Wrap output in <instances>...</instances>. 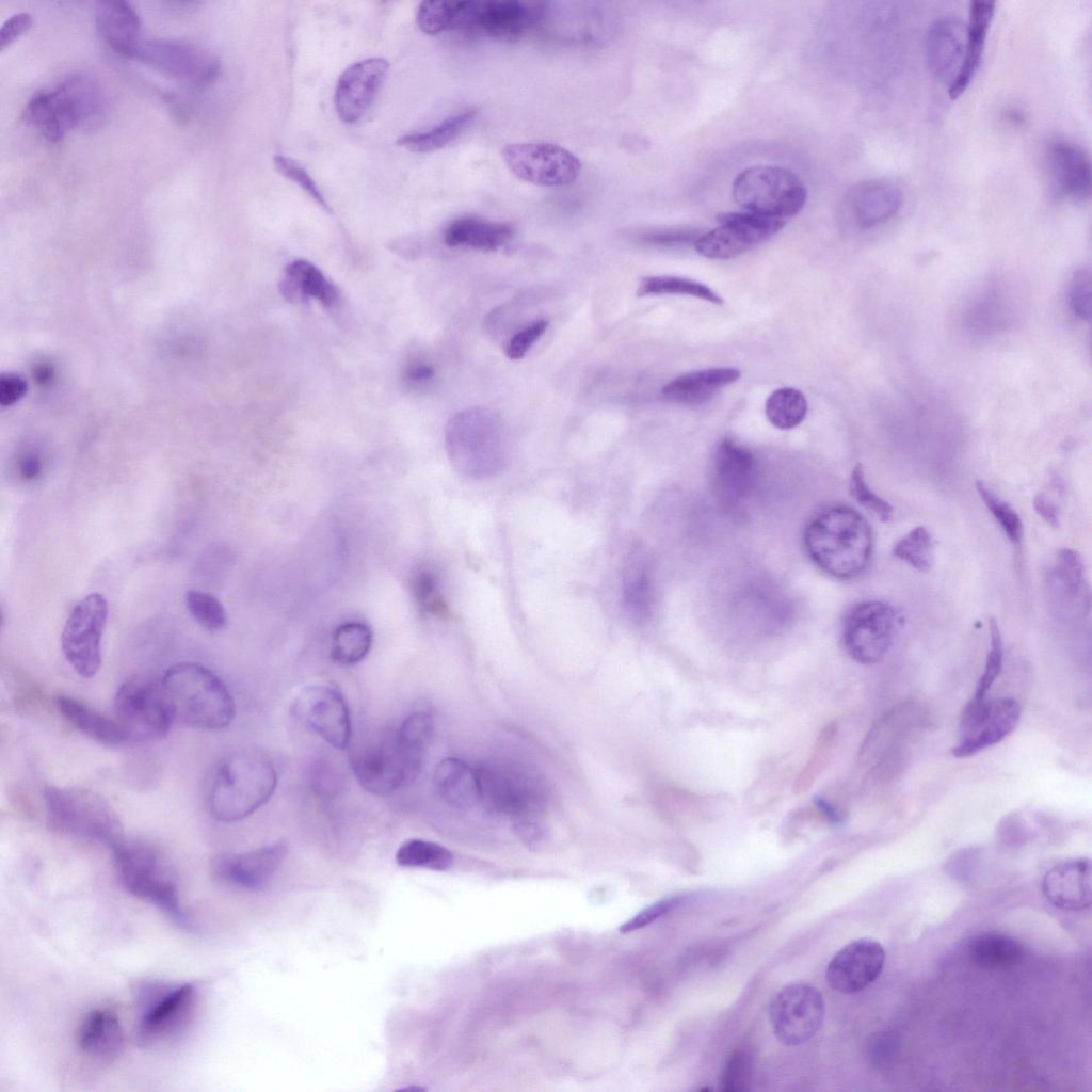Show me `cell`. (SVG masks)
Segmentation results:
<instances>
[{"label": "cell", "instance_id": "cell-33", "mask_svg": "<svg viewBox=\"0 0 1092 1092\" xmlns=\"http://www.w3.org/2000/svg\"><path fill=\"white\" fill-rule=\"evenodd\" d=\"M55 706L62 717L85 736L109 746L130 743L116 718H111L70 695L60 694Z\"/></svg>", "mask_w": 1092, "mask_h": 1092}, {"label": "cell", "instance_id": "cell-46", "mask_svg": "<svg viewBox=\"0 0 1092 1092\" xmlns=\"http://www.w3.org/2000/svg\"><path fill=\"white\" fill-rule=\"evenodd\" d=\"M836 736V723H830L821 730L807 762L794 781V793L800 794L807 791L824 771L832 756Z\"/></svg>", "mask_w": 1092, "mask_h": 1092}, {"label": "cell", "instance_id": "cell-23", "mask_svg": "<svg viewBox=\"0 0 1092 1092\" xmlns=\"http://www.w3.org/2000/svg\"><path fill=\"white\" fill-rule=\"evenodd\" d=\"M389 64L384 58H369L350 65L340 75L334 102L338 116L346 123L358 121L371 105L383 83Z\"/></svg>", "mask_w": 1092, "mask_h": 1092}, {"label": "cell", "instance_id": "cell-4", "mask_svg": "<svg viewBox=\"0 0 1092 1092\" xmlns=\"http://www.w3.org/2000/svg\"><path fill=\"white\" fill-rule=\"evenodd\" d=\"M175 719L199 729L227 727L236 713L234 698L221 678L203 664H173L161 679Z\"/></svg>", "mask_w": 1092, "mask_h": 1092}, {"label": "cell", "instance_id": "cell-22", "mask_svg": "<svg viewBox=\"0 0 1092 1092\" xmlns=\"http://www.w3.org/2000/svg\"><path fill=\"white\" fill-rule=\"evenodd\" d=\"M287 854V842L278 840L243 853L221 854L212 863L215 878L228 885L259 890L273 878Z\"/></svg>", "mask_w": 1092, "mask_h": 1092}, {"label": "cell", "instance_id": "cell-53", "mask_svg": "<svg viewBox=\"0 0 1092 1092\" xmlns=\"http://www.w3.org/2000/svg\"><path fill=\"white\" fill-rule=\"evenodd\" d=\"M273 164L276 171L284 177L295 182L303 189L322 209L331 212L324 196L310 177V175L293 159L285 156H275Z\"/></svg>", "mask_w": 1092, "mask_h": 1092}, {"label": "cell", "instance_id": "cell-18", "mask_svg": "<svg viewBox=\"0 0 1092 1092\" xmlns=\"http://www.w3.org/2000/svg\"><path fill=\"white\" fill-rule=\"evenodd\" d=\"M502 158L516 177L543 187L567 186L581 171V161L573 152L550 143L509 144Z\"/></svg>", "mask_w": 1092, "mask_h": 1092}, {"label": "cell", "instance_id": "cell-14", "mask_svg": "<svg viewBox=\"0 0 1092 1092\" xmlns=\"http://www.w3.org/2000/svg\"><path fill=\"white\" fill-rule=\"evenodd\" d=\"M108 612L103 595L94 592L75 605L63 627L62 652L74 671L83 678H92L100 668V644Z\"/></svg>", "mask_w": 1092, "mask_h": 1092}, {"label": "cell", "instance_id": "cell-45", "mask_svg": "<svg viewBox=\"0 0 1092 1092\" xmlns=\"http://www.w3.org/2000/svg\"><path fill=\"white\" fill-rule=\"evenodd\" d=\"M892 552L919 572H928L934 563L933 539L924 526L911 529L894 545Z\"/></svg>", "mask_w": 1092, "mask_h": 1092}, {"label": "cell", "instance_id": "cell-19", "mask_svg": "<svg viewBox=\"0 0 1092 1092\" xmlns=\"http://www.w3.org/2000/svg\"><path fill=\"white\" fill-rule=\"evenodd\" d=\"M135 59L171 78L197 86L212 82L219 71V61L211 51L182 39L143 42Z\"/></svg>", "mask_w": 1092, "mask_h": 1092}, {"label": "cell", "instance_id": "cell-38", "mask_svg": "<svg viewBox=\"0 0 1092 1092\" xmlns=\"http://www.w3.org/2000/svg\"><path fill=\"white\" fill-rule=\"evenodd\" d=\"M622 601L627 615L637 623L645 622L653 610L654 587L644 559L631 553L622 581Z\"/></svg>", "mask_w": 1092, "mask_h": 1092}, {"label": "cell", "instance_id": "cell-7", "mask_svg": "<svg viewBox=\"0 0 1092 1092\" xmlns=\"http://www.w3.org/2000/svg\"><path fill=\"white\" fill-rule=\"evenodd\" d=\"M197 997L193 982H141L134 990L138 1044L151 1047L177 1038L192 1021Z\"/></svg>", "mask_w": 1092, "mask_h": 1092}, {"label": "cell", "instance_id": "cell-3", "mask_svg": "<svg viewBox=\"0 0 1092 1092\" xmlns=\"http://www.w3.org/2000/svg\"><path fill=\"white\" fill-rule=\"evenodd\" d=\"M110 848L119 882L129 894L157 906L177 927L195 929L180 902L175 870L160 848L125 836Z\"/></svg>", "mask_w": 1092, "mask_h": 1092}, {"label": "cell", "instance_id": "cell-61", "mask_svg": "<svg viewBox=\"0 0 1092 1092\" xmlns=\"http://www.w3.org/2000/svg\"><path fill=\"white\" fill-rule=\"evenodd\" d=\"M25 381L16 375H6L0 382V403L10 405L19 399L26 391Z\"/></svg>", "mask_w": 1092, "mask_h": 1092}, {"label": "cell", "instance_id": "cell-29", "mask_svg": "<svg viewBox=\"0 0 1092 1092\" xmlns=\"http://www.w3.org/2000/svg\"><path fill=\"white\" fill-rule=\"evenodd\" d=\"M856 225L868 229L894 218L903 204V194L895 184L869 180L852 187L846 196Z\"/></svg>", "mask_w": 1092, "mask_h": 1092}, {"label": "cell", "instance_id": "cell-21", "mask_svg": "<svg viewBox=\"0 0 1092 1092\" xmlns=\"http://www.w3.org/2000/svg\"><path fill=\"white\" fill-rule=\"evenodd\" d=\"M884 961L885 951L880 943L869 938L856 940L841 948L830 961L826 981L839 993H857L880 976Z\"/></svg>", "mask_w": 1092, "mask_h": 1092}, {"label": "cell", "instance_id": "cell-47", "mask_svg": "<svg viewBox=\"0 0 1092 1092\" xmlns=\"http://www.w3.org/2000/svg\"><path fill=\"white\" fill-rule=\"evenodd\" d=\"M411 591L417 608L424 614L444 616L448 605L438 576L430 568H419L411 578Z\"/></svg>", "mask_w": 1092, "mask_h": 1092}, {"label": "cell", "instance_id": "cell-60", "mask_svg": "<svg viewBox=\"0 0 1092 1092\" xmlns=\"http://www.w3.org/2000/svg\"><path fill=\"white\" fill-rule=\"evenodd\" d=\"M997 828L998 834L1006 841H1023L1030 833V826L1025 817L1018 813L1005 816Z\"/></svg>", "mask_w": 1092, "mask_h": 1092}, {"label": "cell", "instance_id": "cell-50", "mask_svg": "<svg viewBox=\"0 0 1092 1092\" xmlns=\"http://www.w3.org/2000/svg\"><path fill=\"white\" fill-rule=\"evenodd\" d=\"M990 648L986 654L983 671L978 679L974 696L969 700L981 702L986 698L989 690L998 678L1003 662V644L999 626L994 617L989 620Z\"/></svg>", "mask_w": 1092, "mask_h": 1092}, {"label": "cell", "instance_id": "cell-27", "mask_svg": "<svg viewBox=\"0 0 1092 1092\" xmlns=\"http://www.w3.org/2000/svg\"><path fill=\"white\" fill-rule=\"evenodd\" d=\"M124 1039L121 1017L113 1006L90 1011L77 1032V1044L82 1054L100 1063H110L121 1055Z\"/></svg>", "mask_w": 1092, "mask_h": 1092}, {"label": "cell", "instance_id": "cell-43", "mask_svg": "<svg viewBox=\"0 0 1092 1092\" xmlns=\"http://www.w3.org/2000/svg\"><path fill=\"white\" fill-rule=\"evenodd\" d=\"M637 294L639 296L681 294L705 300L717 305L724 303V300L707 285L693 279L671 275L643 277L639 283Z\"/></svg>", "mask_w": 1092, "mask_h": 1092}, {"label": "cell", "instance_id": "cell-57", "mask_svg": "<svg viewBox=\"0 0 1092 1092\" xmlns=\"http://www.w3.org/2000/svg\"><path fill=\"white\" fill-rule=\"evenodd\" d=\"M680 902V897H672L657 901L627 920L620 927V931L622 933H627L642 929L673 911Z\"/></svg>", "mask_w": 1092, "mask_h": 1092}, {"label": "cell", "instance_id": "cell-20", "mask_svg": "<svg viewBox=\"0 0 1092 1092\" xmlns=\"http://www.w3.org/2000/svg\"><path fill=\"white\" fill-rule=\"evenodd\" d=\"M292 713L335 749L343 750L349 745L352 734L349 708L336 687L315 684L302 688L292 702Z\"/></svg>", "mask_w": 1092, "mask_h": 1092}, {"label": "cell", "instance_id": "cell-2", "mask_svg": "<svg viewBox=\"0 0 1092 1092\" xmlns=\"http://www.w3.org/2000/svg\"><path fill=\"white\" fill-rule=\"evenodd\" d=\"M277 772L264 755L237 750L215 767L208 790L211 816L225 823L240 821L262 807L277 786Z\"/></svg>", "mask_w": 1092, "mask_h": 1092}, {"label": "cell", "instance_id": "cell-56", "mask_svg": "<svg viewBox=\"0 0 1092 1092\" xmlns=\"http://www.w3.org/2000/svg\"><path fill=\"white\" fill-rule=\"evenodd\" d=\"M447 1L430 0L420 3L416 21L419 29L427 34H438L446 31Z\"/></svg>", "mask_w": 1092, "mask_h": 1092}, {"label": "cell", "instance_id": "cell-44", "mask_svg": "<svg viewBox=\"0 0 1092 1092\" xmlns=\"http://www.w3.org/2000/svg\"><path fill=\"white\" fill-rule=\"evenodd\" d=\"M396 862L403 867H419L444 871L452 866L453 855L446 847L439 844L414 838L404 841L398 848Z\"/></svg>", "mask_w": 1092, "mask_h": 1092}, {"label": "cell", "instance_id": "cell-34", "mask_svg": "<svg viewBox=\"0 0 1092 1092\" xmlns=\"http://www.w3.org/2000/svg\"><path fill=\"white\" fill-rule=\"evenodd\" d=\"M741 376L737 368L718 367L680 374L664 385L662 396L675 403L702 404Z\"/></svg>", "mask_w": 1092, "mask_h": 1092}, {"label": "cell", "instance_id": "cell-55", "mask_svg": "<svg viewBox=\"0 0 1092 1092\" xmlns=\"http://www.w3.org/2000/svg\"><path fill=\"white\" fill-rule=\"evenodd\" d=\"M548 322L544 319L536 320L523 330L515 333L505 346V355L512 360L523 358L529 349L546 332Z\"/></svg>", "mask_w": 1092, "mask_h": 1092}, {"label": "cell", "instance_id": "cell-1", "mask_svg": "<svg viewBox=\"0 0 1092 1092\" xmlns=\"http://www.w3.org/2000/svg\"><path fill=\"white\" fill-rule=\"evenodd\" d=\"M804 547L810 560L828 575L841 580L858 577L869 565L873 537L869 524L846 505L829 507L807 524Z\"/></svg>", "mask_w": 1092, "mask_h": 1092}, {"label": "cell", "instance_id": "cell-16", "mask_svg": "<svg viewBox=\"0 0 1092 1092\" xmlns=\"http://www.w3.org/2000/svg\"><path fill=\"white\" fill-rule=\"evenodd\" d=\"M824 1013L822 994L807 983L784 986L769 1006V1017L776 1038L790 1046L812 1039L820 1030Z\"/></svg>", "mask_w": 1092, "mask_h": 1092}, {"label": "cell", "instance_id": "cell-41", "mask_svg": "<svg viewBox=\"0 0 1092 1092\" xmlns=\"http://www.w3.org/2000/svg\"><path fill=\"white\" fill-rule=\"evenodd\" d=\"M372 645V631L362 622H346L339 625L332 638V658L339 664L353 665L360 662Z\"/></svg>", "mask_w": 1092, "mask_h": 1092}, {"label": "cell", "instance_id": "cell-26", "mask_svg": "<svg viewBox=\"0 0 1092 1092\" xmlns=\"http://www.w3.org/2000/svg\"><path fill=\"white\" fill-rule=\"evenodd\" d=\"M1047 156L1057 195L1075 203L1086 202L1091 193V164L1085 150L1074 143L1056 141Z\"/></svg>", "mask_w": 1092, "mask_h": 1092}, {"label": "cell", "instance_id": "cell-59", "mask_svg": "<svg viewBox=\"0 0 1092 1092\" xmlns=\"http://www.w3.org/2000/svg\"><path fill=\"white\" fill-rule=\"evenodd\" d=\"M697 238L693 230H654L642 234L640 240L649 245L675 246L695 241Z\"/></svg>", "mask_w": 1092, "mask_h": 1092}, {"label": "cell", "instance_id": "cell-9", "mask_svg": "<svg viewBox=\"0 0 1092 1092\" xmlns=\"http://www.w3.org/2000/svg\"><path fill=\"white\" fill-rule=\"evenodd\" d=\"M428 748L403 737L397 727L352 755V771L370 793L387 796L413 783L421 773Z\"/></svg>", "mask_w": 1092, "mask_h": 1092}, {"label": "cell", "instance_id": "cell-40", "mask_svg": "<svg viewBox=\"0 0 1092 1092\" xmlns=\"http://www.w3.org/2000/svg\"><path fill=\"white\" fill-rule=\"evenodd\" d=\"M478 113V108H467L445 118L443 122L428 130L400 136L397 140V144L412 152H431L438 150L462 134V132L475 121Z\"/></svg>", "mask_w": 1092, "mask_h": 1092}, {"label": "cell", "instance_id": "cell-10", "mask_svg": "<svg viewBox=\"0 0 1092 1092\" xmlns=\"http://www.w3.org/2000/svg\"><path fill=\"white\" fill-rule=\"evenodd\" d=\"M732 194L745 212L786 221L805 206L807 190L792 172L773 165H753L734 180Z\"/></svg>", "mask_w": 1092, "mask_h": 1092}, {"label": "cell", "instance_id": "cell-54", "mask_svg": "<svg viewBox=\"0 0 1092 1092\" xmlns=\"http://www.w3.org/2000/svg\"><path fill=\"white\" fill-rule=\"evenodd\" d=\"M1092 282L1088 269H1078L1071 282L1070 306L1072 311L1082 320H1090L1092 306Z\"/></svg>", "mask_w": 1092, "mask_h": 1092}, {"label": "cell", "instance_id": "cell-5", "mask_svg": "<svg viewBox=\"0 0 1092 1092\" xmlns=\"http://www.w3.org/2000/svg\"><path fill=\"white\" fill-rule=\"evenodd\" d=\"M105 101L96 81L75 74L53 90L39 91L27 102L22 117L49 142L61 141L77 127L96 125L103 115Z\"/></svg>", "mask_w": 1092, "mask_h": 1092}, {"label": "cell", "instance_id": "cell-13", "mask_svg": "<svg viewBox=\"0 0 1092 1092\" xmlns=\"http://www.w3.org/2000/svg\"><path fill=\"white\" fill-rule=\"evenodd\" d=\"M901 625L902 619L890 604L882 600L857 603L842 621L845 649L860 663L880 662L893 647Z\"/></svg>", "mask_w": 1092, "mask_h": 1092}, {"label": "cell", "instance_id": "cell-63", "mask_svg": "<svg viewBox=\"0 0 1092 1092\" xmlns=\"http://www.w3.org/2000/svg\"><path fill=\"white\" fill-rule=\"evenodd\" d=\"M434 375V369L428 363L414 360L404 370V379L412 385H420L430 381Z\"/></svg>", "mask_w": 1092, "mask_h": 1092}, {"label": "cell", "instance_id": "cell-36", "mask_svg": "<svg viewBox=\"0 0 1092 1092\" xmlns=\"http://www.w3.org/2000/svg\"><path fill=\"white\" fill-rule=\"evenodd\" d=\"M514 229L505 223L479 216H462L451 221L444 229L447 245L465 246L484 252L496 251L511 241Z\"/></svg>", "mask_w": 1092, "mask_h": 1092}, {"label": "cell", "instance_id": "cell-32", "mask_svg": "<svg viewBox=\"0 0 1092 1092\" xmlns=\"http://www.w3.org/2000/svg\"><path fill=\"white\" fill-rule=\"evenodd\" d=\"M1047 582L1054 597L1066 610L1083 613L1089 609V584L1082 559L1076 550L1062 548L1058 552Z\"/></svg>", "mask_w": 1092, "mask_h": 1092}, {"label": "cell", "instance_id": "cell-25", "mask_svg": "<svg viewBox=\"0 0 1092 1092\" xmlns=\"http://www.w3.org/2000/svg\"><path fill=\"white\" fill-rule=\"evenodd\" d=\"M755 459L751 450L724 439L717 447L713 459V478L717 493L727 504L743 500L752 491L756 477Z\"/></svg>", "mask_w": 1092, "mask_h": 1092}, {"label": "cell", "instance_id": "cell-6", "mask_svg": "<svg viewBox=\"0 0 1092 1092\" xmlns=\"http://www.w3.org/2000/svg\"><path fill=\"white\" fill-rule=\"evenodd\" d=\"M445 445L452 467L466 478L491 477L505 460L501 422L486 408H470L452 417L446 425Z\"/></svg>", "mask_w": 1092, "mask_h": 1092}, {"label": "cell", "instance_id": "cell-30", "mask_svg": "<svg viewBox=\"0 0 1092 1092\" xmlns=\"http://www.w3.org/2000/svg\"><path fill=\"white\" fill-rule=\"evenodd\" d=\"M95 22L103 41L117 53L135 58L142 45L141 21L134 7L123 0L99 1Z\"/></svg>", "mask_w": 1092, "mask_h": 1092}, {"label": "cell", "instance_id": "cell-11", "mask_svg": "<svg viewBox=\"0 0 1092 1092\" xmlns=\"http://www.w3.org/2000/svg\"><path fill=\"white\" fill-rule=\"evenodd\" d=\"M545 13V3L536 1H447L446 31L514 39L539 25Z\"/></svg>", "mask_w": 1092, "mask_h": 1092}, {"label": "cell", "instance_id": "cell-49", "mask_svg": "<svg viewBox=\"0 0 1092 1092\" xmlns=\"http://www.w3.org/2000/svg\"><path fill=\"white\" fill-rule=\"evenodd\" d=\"M184 605L194 621L207 630H220L227 623L222 603L210 593L189 590L184 594Z\"/></svg>", "mask_w": 1092, "mask_h": 1092}, {"label": "cell", "instance_id": "cell-28", "mask_svg": "<svg viewBox=\"0 0 1092 1092\" xmlns=\"http://www.w3.org/2000/svg\"><path fill=\"white\" fill-rule=\"evenodd\" d=\"M1042 889L1055 906L1080 911L1091 905V863L1087 858L1069 860L1055 865L1044 876Z\"/></svg>", "mask_w": 1092, "mask_h": 1092}, {"label": "cell", "instance_id": "cell-42", "mask_svg": "<svg viewBox=\"0 0 1092 1092\" xmlns=\"http://www.w3.org/2000/svg\"><path fill=\"white\" fill-rule=\"evenodd\" d=\"M765 413L772 425L780 430L798 427L806 417L805 396L793 387L774 390L766 401Z\"/></svg>", "mask_w": 1092, "mask_h": 1092}, {"label": "cell", "instance_id": "cell-37", "mask_svg": "<svg viewBox=\"0 0 1092 1092\" xmlns=\"http://www.w3.org/2000/svg\"><path fill=\"white\" fill-rule=\"evenodd\" d=\"M279 291L289 302L301 303L314 298L326 307L333 306L338 296L337 289L320 269L303 259L293 260L285 268Z\"/></svg>", "mask_w": 1092, "mask_h": 1092}, {"label": "cell", "instance_id": "cell-12", "mask_svg": "<svg viewBox=\"0 0 1092 1092\" xmlns=\"http://www.w3.org/2000/svg\"><path fill=\"white\" fill-rule=\"evenodd\" d=\"M114 709L130 742L162 738L175 720L161 680L145 676L131 677L121 685Z\"/></svg>", "mask_w": 1092, "mask_h": 1092}, {"label": "cell", "instance_id": "cell-35", "mask_svg": "<svg viewBox=\"0 0 1092 1092\" xmlns=\"http://www.w3.org/2000/svg\"><path fill=\"white\" fill-rule=\"evenodd\" d=\"M433 782L441 799L457 809H471L481 800L478 771L461 759L448 757L438 762Z\"/></svg>", "mask_w": 1092, "mask_h": 1092}, {"label": "cell", "instance_id": "cell-52", "mask_svg": "<svg viewBox=\"0 0 1092 1092\" xmlns=\"http://www.w3.org/2000/svg\"><path fill=\"white\" fill-rule=\"evenodd\" d=\"M752 1059L748 1051L737 1050L728 1059L721 1076L720 1089L739 1092L748 1089L751 1079Z\"/></svg>", "mask_w": 1092, "mask_h": 1092}, {"label": "cell", "instance_id": "cell-64", "mask_svg": "<svg viewBox=\"0 0 1092 1092\" xmlns=\"http://www.w3.org/2000/svg\"><path fill=\"white\" fill-rule=\"evenodd\" d=\"M18 471L26 481L36 480L43 472V462L37 455H27L20 461Z\"/></svg>", "mask_w": 1092, "mask_h": 1092}, {"label": "cell", "instance_id": "cell-48", "mask_svg": "<svg viewBox=\"0 0 1092 1092\" xmlns=\"http://www.w3.org/2000/svg\"><path fill=\"white\" fill-rule=\"evenodd\" d=\"M976 489L1006 536L1012 543L1019 544L1023 537V523L1017 512L983 481H976Z\"/></svg>", "mask_w": 1092, "mask_h": 1092}, {"label": "cell", "instance_id": "cell-58", "mask_svg": "<svg viewBox=\"0 0 1092 1092\" xmlns=\"http://www.w3.org/2000/svg\"><path fill=\"white\" fill-rule=\"evenodd\" d=\"M32 26V16L29 13L20 12L9 17L0 29V50L12 45L18 37L25 34Z\"/></svg>", "mask_w": 1092, "mask_h": 1092}, {"label": "cell", "instance_id": "cell-62", "mask_svg": "<svg viewBox=\"0 0 1092 1092\" xmlns=\"http://www.w3.org/2000/svg\"><path fill=\"white\" fill-rule=\"evenodd\" d=\"M1033 508L1037 514L1050 527L1058 528L1060 526L1058 509L1044 494H1037L1033 497Z\"/></svg>", "mask_w": 1092, "mask_h": 1092}, {"label": "cell", "instance_id": "cell-8", "mask_svg": "<svg viewBox=\"0 0 1092 1092\" xmlns=\"http://www.w3.org/2000/svg\"><path fill=\"white\" fill-rule=\"evenodd\" d=\"M50 830L111 847L121 839L123 825L111 804L87 788L49 786L44 791Z\"/></svg>", "mask_w": 1092, "mask_h": 1092}, {"label": "cell", "instance_id": "cell-39", "mask_svg": "<svg viewBox=\"0 0 1092 1092\" xmlns=\"http://www.w3.org/2000/svg\"><path fill=\"white\" fill-rule=\"evenodd\" d=\"M968 957L980 968L1003 970L1018 965L1025 957L1024 946L1015 938L999 933H983L968 944Z\"/></svg>", "mask_w": 1092, "mask_h": 1092}, {"label": "cell", "instance_id": "cell-24", "mask_svg": "<svg viewBox=\"0 0 1092 1092\" xmlns=\"http://www.w3.org/2000/svg\"><path fill=\"white\" fill-rule=\"evenodd\" d=\"M966 23L954 16L936 19L926 37V62L930 73L940 82L950 83L956 78L964 57Z\"/></svg>", "mask_w": 1092, "mask_h": 1092}, {"label": "cell", "instance_id": "cell-31", "mask_svg": "<svg viewBox=\"0 0 1092 1092\" xmlns=\"http://www.w3.org/2000/svg\"><path fill=\"white\" fill-rule=\"evenodd\" d=\"M994 13L995 2H970L963 61L948 87V95L951 99H958L963 95L978 73Z\"/></svg>", "mask_w": 1092, "mask_h": 1092}, {"label": "cell", "instance_id": "cell-17", "mask_svg": "<svg viewBox=\"0 0 1092 1092\" xmlns=\"http://www.w3.org/2000/svg\"><path fill=\"white\" fill-rule=\"evenodd\" d=\"M717 221V228L693 243L697 254L709 259L737 257L777 234L787 223L745 211L719 213Z\"/></svg>", "mask_w": 1092, "mask_h": 1092}, {"label": "cell", "instance_id": "cell-51", "mask_svg": "<svg viewBox=\"0 0 1092 1092\" xmlns=\"http://www.w3.org/2000/svg\"><path fill=\"white\" fill-rule=\"evenodd\" d=\"M849 493L858 504L873 513L882 521H889L893 518L892 504L869 487L861 464H856L852 469L849 479Z\"/></svg>", "mask_w": 1092, "mask_h": 1092}, {"label": "cell", "instance_id": "cell-15", "mask_svg": "<svg viewBox=\"0 0 1092 1092\" xmlns=\"http://www.w3.org/2000/svg\"><path fill=\"white\" fill-rule=\"evenodd\" d=\"M1019 719L1021 706L1012 697L969 701L962 712L959 740L951 754L966 758L999 743L1014 732Z\"/></svg>", "mask_w": 1092, "mask_h": 1092}]
</instances>
